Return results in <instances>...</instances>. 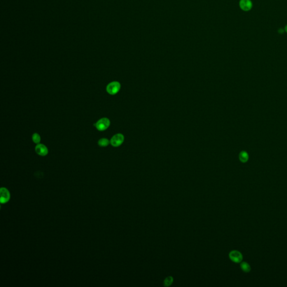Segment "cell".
I'll return each mask as SVG.
<instances>
[{"label":"cell","mask_w":287,"mask_h":287,"mask_svg":"<svg viewBox=\"0 0 287 287\" xmlns=\"http://www.w3.org/2000/svg\"><path fill=\"white\" fill-rule=\"evenodd\" d=\"M121 88V85L117 81H113L107 86V91L111 95L117 94Z\"/></svg>","instance_id":"6da1fadb"},{"label":"cell","mask_w":287,"mask_h":287,"mask_svg":"<svg viewBox=\"0 0 287 287\" xmlns=\"http://www.w3.org/2000/svg\"><path fill=\"white\" fill-rule=\"evenodd\" d=\"M229 257L231 261L235 263H240L243 260V255L237 250L231 251L229 254Z\"/></svg>","instance_id":"7a4b0ae2"},{"label":"cell","mask_w":287,"mask_h":287,"mask_svg":"<svg viewBox=\"0 0 287 287\" xmlns=\"http://www.w3.org/2000/svg\"><path fill=\"white\" fill-rule=\"evenodd\" d=\"M110 125V121L107 118H103L96 123L95 126L99 131H104L108 128Z\"/></svg>","instance_id":"3957f363"},{"label":"cell","mask_w":287,"mask_h":287,"mask_svg":"<svg viewBox=\"0 0 287 287\" xmlns=\"http://www.w3.org/2000/svg\"><path fill=\"white\" fill-rule=\"evenodd\" d=\"M124 141V136L121 134H117L114 135L111 139L110 142L114 147L120 146Z\"/></svg>","instance_id":"277c9868"},{"label":"cell","mask_w":287,"mask_h":287,"mask_svg":"<svg viewBox=\"0 0 287 287\" xmlns=\"http://www.w3.org/2000/svg\"><path fill=\"white\" fill-rule=\"evenodd\" d=\"M1 198H0V202L1 204H4L8 202L10 198V194L9 191L7 188L2 187L1 188L0 191Z\"/></svg>","instance_id":"5b68a950"},{"label":"cell","mask_w":287,"mask_h":287,"mask_svg":"<svg viewBox=\"0 0 287 287\" xmlns=\"http://www.w3.org/2000/svg\"><path fill=\"white\" fill-rule=\"evenodd\" d=\"M240 6L241 9L243 11H249L252 7V3L251 0H241Z\"/></svg>","instance_id":"8992f818"},{"label":"cell","mask_w":287,"mask_h":287,"mask_svg":"<svg viewBox=\"0 0 287 287\" xmlns=\"http://www.w3.org/2000/svg\"><path fill=\"white\" fill-rule=\"evenodd\" d=\"M35 150L38 155H41V156H45L47 155L48 153L47 147L42 144H38L35 147Z\"/></svg>","instance_id":"52a82bcc"},{"label":"cell","mask_w":287,"mask_h":287,"mask_svg":"<svg viewBox=\"0 0 287 287\" xmlns=\"http://www.w3.org/2000/svg\"><path fill=\"white\" fill-rule=\"evenodd\" d=\"M239 159L242 163H246L249 160V155L246 151H242L239 155Z\"/></svg>","instance_id":"ba28073f"},{"label":"cell","mask_w":287,"mask_h":287,"mask_svg":"<svg viewBox=\"0 0 287 287\" xmlns=\"http://www.w3.org/2000/svg\"><path fill=\"white\" fill-rule=\"evenodd\" d=\"M240 267L242 270L245 273H249L251 270L249 264L246 262H242L240 264Z\"/></svg>","instance_id":"9c48e42d"},{"label":"cell","mask_w":287,"mask_h":287,"mask_svg":"<svg viewBox=\"0 0 287 287\" xmlns=\"http://www.w3.org/2000/svg\"><path fill=\"white\" fill-rule=\"evenodd\" d=\"M173 282V278L172 277H168L164 280V286L165 287H169Z\"/></svg>","instance_id":"30bf717a"},{"label":"cell","mask_w":287,"mask_h":287,"mask_svg":"<svg viewBox=\"0 0 287 287\" xmlns=\"http://www.w3.org/2000/svg\"><path fill=\"white\" fill-rule=\"evenodd\" d=\"M109 143V141L107 139H106V138L101 139L98 141V145L102 147L108 146Z\"/></svg>","instance_id":"8fae6325"},{"label":"cell","mask_w":287,"mask_h":287,"mask_svg":"<svg viewBox=\"0 0 287 287\" xmlns=\"http://www.w3.org/2000/svg\"><path fill=\"white\" fill-rule=\"evenodd\" d=\"M33 140L34 143L35 144H39L41 141V137L37 133H35L33 135Z\"/></svg>","instance_id":"7c38bea8"},{"label":"cell","mask_w":287,"mask_h":287,"mask_svg":"<svg viewBox=\"0 0 287 287\" xmlns=\"http://www.w3.org/2000/svg\"><path fill=\"white\" fill-rule=\"evenodd\" d=\"M285 31L287 33V25L286 26V27H285Z\"/></svg>","instance_id":"4fadbf2b"}]
</instances>
